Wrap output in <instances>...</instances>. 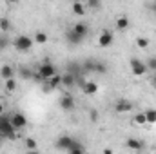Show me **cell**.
Returning a JSON list of instances; mask_svg holds the SVG:
<instances>
[{"instance_id": "6da1fadb", "label": "cell", "mask_w": 156, "mask_h": 154, "mask_svg": "<svg viewBox=\"0 0 156 154\" xmlns=\"http://www.w3.org/2000/svg\"><path fill=\"white\" fill-rule=\"evenodd\" d=\"M37 73H38V76L42 78V82H47L49 78H53L55 75H58V71H56V67H55V64L51 62V58H49V56H45V58H44V62L38 65Z\"/></svg>"}, {"instance_id": "7a4b0ae2", "label": "cell", "mask_w": 156, "mask_h": 154, "mask_svg": "<svg viewBox=\"0 0 156 154\" xmlns=\"http://www.w3.org/2000/svg\"><path fill=\"white\" fill-rule=\"evenodd\" d=\"M0 134L5 138V140H16L18 138V132L15 131V127L11 125V120L9 116H0Z\"/></svg>"}, {"instance_id": "3957f363", "label": "cell", "mask_w": 156, "mask_h": 154, "mask_svg": "<svg viewBox=\"0 0 156 154\" xmlns=\"http://www.w3.org/2000/svg\"><path fill=\"white\" fill-rule=\"evenodd\" d=\"M13 45H15V49H16V51L26 53V51H29V49L35 45V42H33L31 37H27V35H18L16 38L13 40Z\"/></svg>"}, {"instance_id": "277c9868", "label": "cell", "mask_w": 156, "mask_h": 154, "mask_svg": "<svg viewBox=\"0 0 156 154\" xmlns=\"http://www.w3.org/2000/svg\"><path fill=\"white\" fill-rule=\"evenodd\" d=\"M9 120H11V125L15 127L16 132L24 131L27 127V116L24 113H13V114H9Z\"/></svg>"}, {"instance_id": "5b68a950", "label": "cell", "mask_w": 156, "mask_h": 154, "mask_svg": "<svg viewBox=\"0 0 156 154\" xmlns=\"http://www.w3.org/2000/svg\"><path fill=\"white\" fill-rule=\"evenodd\" d=\"M129 67H131V73L134 75V76H144L149 69H147V65H145V62H142L140 58H131L129 60Z\"/></svg>"}, {"instance_id": "8992f818", "label": "cell", "mask_w": 156, "mask_h": 154, "mask_svg": "<svg viewBox=\"0 0 156 154\" xmlns=\"http://www.w3.org/2000/svg\"><path fill=\"white\" fill-rule=\"evenodd\" d=\"M73 143H75V138H71V136H67V134H62V136L56 138L55 147H56L58 151H69Z\"/></svg>"}, {"instance_id": "52a82bcc", "label": "cell", "mask_w": 156, "mask_h": 154, "mask_svg": "<svg viewBox=\"0 0 156 154\" xmlns=\"http://www.w3.org/2000/svg\"><path fill=\"white\" fill-rule=\"evenodd\" d=\"M58 105H60V109H62V111H66V113H69V111H73V109L76 107L75 98H73L71 94H62V96H60V100H58Z\"/></svg>"}, {"instance_id": "ba28073f", "label": "cell", "mask_w": 156, "mask_h": 154, "mask_svg": "<svg viewBox=\"0 0 156 154\" xmlns=\"http://www.w3.org/2000/svg\"><path fill=\"white\" fill-rule=\"evenodd\" d=\"M133 111V102L125 100V98H120L115 102V113L116 114H125V113H131Z\"/></svg>"}, {"instance_id": "9c48e42d", "label": "cell", "mask_w": 156, "mask_h": 154, "mask_svg": "<svg viewBox=\"0 0 156 154\" xmlns=\"http://www.w3.org/2000/svg\"><path fill=\"white\" fill-rule=\"evenodd\" d=\"M113 42H115V35H113L111 31L104 29V31L100 33V37H98V45H100V47H111Z\"/></svg>"}, {"instance_id": "30bf717a", "label": "cell", "mask_w": 156, "mask_h": 154, "mask_svg": "<svg viewBox=\"0 0 156 154\" xmlns=\"http://www.w3.org/2000/svg\"><path fill=\"white\" fill-rule=\"evenodd\" d=\"M66 73L73 75L75 78L85 76V75H83V69H82V64H80V62H69V64H67V67H66Z\"/></svg>"}, {"instance_id": "8fae6325", "label": "cell", "mask_w": 156, "mask_h": 154, "mask_svg": "<svg viewBox=\"0 0 156 154\" xmlns=\"http://www.w3.org/2000/svg\"><path fill=\"white\" fill-rule=\"evenodd\" d=\"M66 40H67L71 45H80V44L83 42V38L78 37L76 33L73 31V27H67V29H66Z\"/></svg>"}, {"instance_id": "7c38bea8", "label": "cell", "mask_w": 156, "mask_h": 154, "mask_svg": "<svg viewBox=\"0 0 156 154\" xmlns=\"http://www.w3.org/2000/svg\"><path fill=\"white\" fill-rule=\"evenodd\" d=\"M71 27H73V31L76 33L78 37H82L83 40H85V37L89 35V26H87L85 22H76V24L71 26Z\"/></svg>"}, {"instance_id": "4fadbf2b", "label": "cell", "mask_w": 156, "mask_h": 154, "mask_svg": "<svg viewBox=\"0 0 156 154\" xmlns=\"http://www.w3.org/2000/svg\"><path fill=\"white\" fill-rule=\"evenodd\" d=\"M80 89H82V93H83V94L93 96V94H96V93H98V83H96V82H85Z\"/></svg>"}, {"instance_id": "5bb4252c", "label": "cell", "mask_w": 156, "mask_h": 154, "mask_svg": "<svg viewBox=\"0 0 156 154\" xmlns=\"http://www.w3.org/2000/svg\"><path fill=\"white\" fill-rule=\"evenodd\" d=\"M125 147H127L129 151H142V149H144V143H142V140H138V138H127V140H125Z\"/></svg>"}, {"instance_id": "9a60e30c", "label": "cell", "mask_w": 156, "mask_h": 154, "mask_svg": "<svg viewBox=\"0 0 156 154\" xmlns=\"http://www.w3.org/2000/svg\"><path fill=\"white\" fill-rule=\"evenodd\" d=\"M96 62H98V60H94V58H87L85 62H82V69H83V75L94 73V69H96Z\"/></svg>"}, {"instance_id": "2e32d148", "label": "cell", "mask_w": 156, "mask_h": 154, "mask_svg": "<svg viewBox=\"0 0 156 154\" xmlns=\"http://www.w3.org/2000/svg\"><path fill=\"white\" fill-rule=\"evenodd\" d=\"M0 78H2L4 82L15 78V69H13L11 65H2V67H0Z\"/></svg>"}, {"instance_id": "e0dca14e", "label": "cell", "mask_w": 156, "mask_h": 154, "mask_svg": "<svg viewBox=\"0 0 156 154\" xmlns=\"http://www.w3.org/2000/svg\"><path fill=\"white\" fill-rule=\"evenodd\" d=\"M18 75H20L22 80H33L35 71H33L31 67H27V65H20V67H18Z\"/></svg>"}, {"instance_id": "ac0fdd59", "label": "cell", "mask_w": 156, "mask_h": 154, "mask_svg": "<svg viewBox=\"0 0 156 154\" xmlns=\"http://www.w3.org/2000/svg\"><path fill=\"white\" fill-rule=\"evenodd\" d=\"M75 85H76V78L73 76V75H69V73H64V75H62V87L71 89V87H75Z\"/></svg>"}, {"instance_id": "d6986e66", "label": "cell", "mask_w": 156, "mask_h": 154, "mask_svg": "<svg viewBox=\"0 0 156 154\" xmlns=\"http://www.w3.org/2000/svg\"><path fill=\"white\" fill-rule=\"evenodd\" d=\"M45 85L51 89V91H55V89H58L60 85H62V75H55L53 78H49L47 82H45Z\"/></svg>"}, {"instance_id": "ffe728a7", "label": "cell", "mask_w": 156, "mask_h": 154, "mask_svg": "<svg viewBox=\"0 0 156 154\" xmlns=\"http://www.w3.org/2000/svg\"><path fill=\"white\" fill-rule=\"evenodd\" d=\"M116 29L118 31H127L129 29V18L125 15H122V16L116 18Z\"/></svg>"}, {"instance_id": "44dd1931", "label": "cell", "mask_w": 156, "mask_h": 154, "mask_svg": "<svg viewBox=\"0 0 156 154\" xmlns=\"http://www.w3.org/2000/svg\"><path fill=\"white\" fill-rule=\"evenodd\" d=\"M33 42H35V44H40V45H44V44H47V42H49V35H47V33H44V31H37Z\"/></svg>"}, {"instance_id": "7402d4cb", "label": "cell", "mask_w": 156, "mask_h": 154, "mask_svg": "<svg viewBox=\"0 0 156 154\" xmlns=\"http://www.w3.org/2000/svg\"><path fill=\"white\" fill-rule=\"evenodd\" d=\"M71 9H73V13L78 15V16H82V15H85V4L83 2H73V5H71Z\"/></svg>"}, {"instance_id": "603a6c76", "label": "cell", "mask_w": 156, "mask_h": 154, "mask_svg": "<svg viewBox=\"0 0 156 154\" xmlns=\"http://www.w3.org/2000/svg\"><path fill=\"white\" fill-rule=\"evenodd\" d=\"M67 152H69V154H85V152H83V145H82L78 140H75V143L71 145V149H69Z\"/></svg>"}, {"instance_id": "cb8c5ba5", "label": "cell", "mask_w": 156, "mask_h": 154, "mask_svg": "<svg viewBox=\"0 0 156 154\" xmlns=\"http://www.w3.org/2000/svg\"><path fill=\"white\" fill-rule=\"evenodd\" d=\"M0 31H2V33L11 31V22H9L7 16H0Z\"/></svg>"}, {"instance_id": "d4e9b609", "label": "cell", "mask_w": 156, "mask_h": 154, "mask_svg": "<svg viewBox=\"0 0 156 154\" xmlns=\"http://www.w3.org/2000/svg\"><path fill=\"white\" fill-rule=\"evenodd\" d=\"M144 114H145V121L147 123H156V109H147V111H144Z\"/></svg>"}, {"instance_id": "484cf974", "label": "cell", "mask_w": 156, "mask_h": 154, "mask_svg": "<svg viewBox=\"0 0 156 154\" xmlns=\"http://www.w3.org/2000/svg\"><path fill=\"white\" fill-rule=\"evenodd\" d=\"M4 85H5V91H7V93H15V91H16V87H18V83H16V80H15V78L5 80V82H4Z\"/></svg>"}, {"instance_id": "4316f807", "label": "cell", "mask_w": 156, "mask_h": 154, "mask_svg": "<svg viewBox=\"0 0 156 154\" xmlns=\"http://www.w3.org/2000/svg\"><path fill=\"white\" fill-rule=\"evenodd\" d=\"M24 147H26L27 151H37L38 143H37V140H35V138H26V140H24Z\"/></svg>"}, {"instance_id": "83f0119b", "label": "cell", "mask_w": 156, "mask_h": 154, "mask_svg": "<svg viewBox=\"0 0 156 154\" xmlns=\"http://www.w3.org/2000/svg\"><path fill=\"white\" fill-rule=\"evenodd\" d=\"M134 44H136L138 49H147L151 42H149V38H145V37H138V38L134 40Z\"/></svg>"}, {"instance_id": "f1b7e54d", "label": "cell", "mask_w": 156, "mask_h": 154, "mask_svg": "<svg viewBox=\"0 0 156 154\" xmlns=\"http://www.w3.org/2000/svg\"><path fill=\"white\" fill-rule=\"evenodd\" d=\"M133 123L134 125H145L147 121H145V114L144 113H136V116L133 118Z\"/></svg>"}, {"instance_id": "f546056e", "label": "cell", "mask_w": 156, "mask_h": 154, "mask_svg": "<svg viewBox=\"0 0 156 154\" xmlns=\"http://www.w3.org/2000/svg\"><path fill=\"white\" fill-rule=\"evenodd\" d=\"M94 73H96V75H105V73H107V65H105L104 62L98 60V62H96V69H94Z\"/></svg>"}, {"instance_id": "4dcf8cb0", "label": "cell", "mask_w": 156, "mask_h": 154, "mask_svg": "<svg viewBox=\"0 0 156 154\" xmlns=\"http://www.w3.org/2000/svg\"><path fill=\"white\" fill-rule=\"evenodd\" d=\"M147 69H151V73H154L156 75V56H149V60H147Z\"/></svg>"}, {"instance_id": "1f68e13d", "label": "cell", "mask_w": 156, "mask_h": 154, "mask_svg": "<svg viewBox=\"0 0 156 154\" xmlns=\"http://www.w3.org/2000/svg\"><path fill=\"white\" fill-rule=\"evenodd\" d=\"M85 7H89V9H100L102 4H100V0H87L85 2Z\"/></svg>"}, {"instance_id": "d6a6232c", "label": "cell", "mask_w": 156, "mask_h": 154, "mask_svg": "<svg viewBox=\"0 0 156 154\" xmlns=\"http://www.w3.org/2000/svg\"><path fill=\"white\" fill-rule=\"evenodd\" d=\"M9 44H11V42H9V38H7L5 35H0V51H2V49H5Z\"/></svg>"}, {"instance_id": "836d02e7", "label": "cell", "mask_w": 156, "mask_h": 154, "mask_svg": "<svg viewBox=\"0 0 156 154\" xmlns=\"http://www.w3.org/2000/svg\"><path fill=\"white\" fill-rule=\"evenodd\" d=\"M89 120L91 121H98V111L96 109H91L89 111Z\"/></svg>"}, {"instance_id": "e575fe53", "label": "cell", "mask_w": 156, "mask_h": 154, "mask_svg": "<svg viewBox=\"0 0 156 154\" xmlns=\"http://www.w3.org/2000/svg\"><path fill=\"white\" fill-rule=\"evenodd\" d=\"M151 83H153V87L156 89V75H153V78H151Z\"/></svg>"}, {"instance_id": "d590c367", "label": "cell", "mask_w": 156, "mask_h": 154, "mask_svg": "<svg viewBox=\"0 0 156 154\" xmlns=\"http://www.w3.org/2000/svg\"><path fill=\"white\" fill-rule=\"evenodd\" d=\"M102 154H113V149H104V152Z\"/></svg>"}, {"instance_id": "8d00e7d4", "label": "cell", "mask_w": 156, "mask_h": 154, "mask_svg": "<svg viewBox=\"0 0 156 154\" xmlns=\"http://www.w3.org/2000/svg\"><path fill=\"white\" fill-rule=\"evenodd\" d=\"M4 111H5V109H4V105H2V102H0V116H4Z\"/></svg>"}, {"instance_id": "74e56055", "label": "cell", "mask_w": 156, "mask_h": 154, "mask_svg": "<svg viewBox=\"0 0 156 154\" xmlns=\"http://www.w3.org/2000/svg\"><path fill=\"white\" fill-rule=\"evenodd\" d=\"M4 142H5V138H4V136H2V134H0V147H2V145H4Z\"/></svg>"}, {"instance_id": "f35d334b", "label": "cell", "mask_w": 156, "mask_h": 154, "mask_svg": "<svg viewBox=\"0 0 156 154\" xmlns=\"http://www.w3.org/2000/svg\"><path fill=\"white\" fill-rule=\"evenodd\" d=\"M26 154H40V152H38V151H27Z\"/></svg>"}, {"instance_id": "ab89813d", "label": "cell", "mask_w": 156, "mask_h": 154, "mask_svg": "<svg viewBox=\"0 0 156 154\" xmlns=\"http://www.w3.org/2000/svg\"><path fill=\"white\" fill-rule=\"evenodd\" d=\"M151 9H153V11H156V2H153V5H151Z\"/></svg>"}, {"instance_id": "60d3db41", "label": "cell", "mask_w": 156, "mask_h": 154, "mask_svg": "<svg viewBox=\"0 0 156 154\" xmlns=\"http://www.w3.org/2000/svg\"><path fill=\"white\" fill-rule=\"evenodd\" d=\"M154 151H156V143H154Z\"/></svg>"}, {"instance_id": "b9f144b4", "label": "cell", "mask_w": 156, "mask_h": 154, "mask_svg": "<svg viewBox=\"0 0 156 154\" xmlns=\"http://www.w3.org/2000/svg\"><path fill=\"white\" fill-rule=\"evenodd\" d=\"M0 83H2V78H0Z\"/></svg>"}]
</instances>
